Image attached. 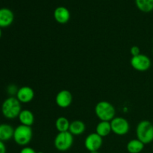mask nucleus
Here are the masks:
<instances>
[{"label":"nucleus","mask_w":153,"mask_h":153,"mask_svg":"<svg viewBox=\"0 0 153 153\" xmlns=\"http://www.w3.org/2000/svg\"><path fill=\"white\" fill-rule=\"evenodd\" d=\"M53 16L57 22L59 24H66L70 19V12L64 6H59L55 9Z\"/></svg>","instance_id":"obj_11"},{"label":"nucleus","mask_w":153,"mask_h":153,"mask_svg":"<svg viewBox=\"0 0 153 153\" xmlns=\"http://www.w3.org/2000/svg\"><path fill=\"white\" fill-rule=\"evenodd\" d=\"M152 53H153V49H152Z\"/></svg>","instance_id":"obj_28"},{"label":"nucleus","mask_w":153,"mask_h":153,"mask_svg":"<svg viewBox=\"0 0 153 153\" xmlns=\"http://www.w3.org/2000/svg\"><path fill=\"white\" fill-rule=\"evenodd\" d=\"M102 137L97 133L88 134L85 140V146L89 152L99 151L102 145Z\"/></svg>","instance_id":"obj_8"},{"label":"nucleus","mask_w":153,"mask_h":153,"mask_svg":"<svg viewBox=\"0 0 153 153\" xmlns=\"http://www.w3.org/2000/svg\"><path fill=\"white\" fill-rule=\"evenodd\" d=\"M111 131L117 135H125L129 131V123L125 118L117 117L111 121Z\"/></svg>","instance_id":"obj_6"},{"label":"nucleus","mask_w":153,"mask_h":153,"mask_svg":"<svg viewBox=\"0 0 153 153\" xmlns=\"http://www.w3.org/2000/svg\"><path fill=\"white\" fill-rule=\"evenodd\" d=\"M19 122L21 123L22 125L27 126H31L34 124V114L29 110H22L19 113Z\"/></svg>","instance_id":"obj_14"},{"label":"nucleus","mask_w":153,"mask_h":153,"mask_svg":"<svg viewBox=\"0 0 153 153\" xmlns=\"http://www.w3.org/2000/svg\"><path fill=\"white\" fill-rule=\"evenodd\" d=\"M135 4L143 13H149L153 10V0H135Z\"/></svg>","instance_id":"obj_18"},{"label":"nucleus","mask_w":153,"mask_h":153,"mask_svg":"<svg viewBox=\"0 0 153 153\" xmlns=\"http://www.w3.org/2000/svg\"><path fill=\"white\" fill-rule=\"evenodd\" d=\"M137 139L143 144H148L153 141V124L148 120L140 121L136 128Z\"/></svg>","instance_id":"obj_3"},{"label":"nucleus","mask_w":153,"mask_h":153,"mask_svg":"<svg viewBox=\"0 0 153 153\" xmlns=\"http://www.w3.org/2000/svg\"><path fill=\"white\" fill-rule=\"evenodd\" d=\"M111 131V123L108 121H100L96 127V133L102 137L108 136Z\"/></svg>","instance_id":"obj_15"},{"label":"nucleus","mask_w":153,"mask_h":153,"mask_svg":"<svg viewBox=\"0 0 153 153\" xmlns=\"http://www.w3.org/2000/svg\"><path fill=\"white\" fill-rule=\"evenodd\" d=\"M19 153H37V152H35V150H34L33 148L29 147V146H25V147H23L22 149H21L20 152Z\"/></svg>","instance_id":"obj_22"},{"label":"nucleus","mask_w":153,"mask_h":153,"mask_svg":"<svg viewBox=\"0 0 153 153\" xmlns=\"http://www.w3.org/2000/svg\"><path fill=\"white\" fill-rule=\"evenodd\" d=\"M21 111V102L16 99V97H8L1 105V113L4 117L8 120H13L18 117Z\"/></svg>","instance_id":"obj_1"},{"label":"nucleus","mask_w":153,"mask_h":153,"mask_svg":"<svg viewBox=\"0 0 153 153\" xmlns=\"http://www.w3.org/2000/svg\"><path fill=\"white\" fill-rule=\"evenodd\" d=\"M37 153H44V152H37Z\"/></svg>","instance_id":"obj_26"},{"label":"nucleus","mask_w":153,"mask_h":153,"mask_svg":"<svg viewBox=\"0 0 153 153\" xmlns=\"http://www.w3.org/2000/svg\"><path fill=\"white\" fill-rule=\"evenodd\" d=\"M85 128H86V126H85V123L81 120H74L70 123L69 131L73 135H80L85 132Z\"/></svg>","instance_id":"obj_16"},{"label":"nucleus","mask_w":153,"mask_h":153,"mask_svg":"<svg viewBox=\"0 0 153 153\" xmlns=\"http://www.w3.org/2000/svg\"><path fill=\"white\" fill-rule=\"evenodd\" d=\"M14 129L10 125L7 123L0 124V140L7 141L13 137Z\"/></svg>","instance_id":"obj_13"},{"label":"nucleus","mask_w":153,"mask_h":153,"mask_svg":"<svg viewBox=\"0 0 153 153\" xmlns=\"http://www.w3.org/2000/svg\"><path fill=\"white\" fill-rule=\"evenodd\" d=\"M1 28H0V38H1Z\"/></svg>","instance_id":"obj_25"},{"label":"nucleus","mask_w":153,"mask_h":153,"mask_svg":"<svg viewBox=\"0 0 153 153\" xmlns=\"http://www.w3.org/2000/svg\"><path fill=\"white\" fill-rule=\"evenodd\" d=\"M131 65L134 70L140 72H145L149 70L151 67V60L147 55L140 54L137 56H134L131 59Z\"/></svg>","instance_id":"obj_7"},{"label":"nucleus","mask_w":153,"mask_h":153,"mask_svg":"<svg viewBox=\"0 0 153 153\" xmlns=\"http://www.w3.org/2000/svg\"><path fill=\"white\" fill-rule=\"evenodd\" d=\"M130 52H131L132 57L137 56V55H140V49L138 46H133L130 49Z\"/></svg>","instance_id":"obj_21"},{"label":"nucleus","mask_w":153,"mask_h":153,"mask_svg":"<svg viewBox=\"0 0 153 153\" xmlns=\"http://www.w3.org/2000/svg\"><path fill=\"white\" fill-rule=\"evenodd\" d=\"M16 97L21 103H28L34 99V91L28 86L22 87L18 90Z\"/></svg>","instance_id":"obj_10"},{"label":"nucleus","mask_w":153,"mask_h":153,"mask_svg":"<svg viewBox=\"0 0 153 153\" xmlns=\"http://www.w3.org/2000/svg\"><path fill=\"white\" fill-rule=\"evenodd\" d=\"M90 153H100L98 151H94V152H90Z\"/></svg>","instance_id":"obj_24"},{"label":"nucleus","mask_w":153,"mask_h":153,"mask_svg":"<svg viewBox=\"0 0 153 153\" xmlns=\"http://www.w3.org/2000/svg\"><path fill=\"white\" fill-rule=\"evenodd\" d=\"M14 14L10 9L7 7L0 8V28H6L13 23Z\"/></svg>","instance_id":"obj_12"},{"label":"nucleus","mask_w":153,"mask_h":153,"mask_svg":"<svg viewBox=\"0 0 153 153\" xmlns=\"http://www.w3.org/2000/svg\"><path fill=\"white\" fill-rule=\"evenodd\" d=\"M70 123L68 119L64 117H60L55 121V127L58 132H64L69 131Z\"/></svg>","instance_id":"obj_19"},{"label":"nucleus","mask_w":153,"mask_h":153,"mask_svg":"<svg viewBox=\"0 0 153 153\" xmlns=\"http://www.w3.org/2000/svg\"><path fill=\"white\" fill-rule=\"evenodd\" d=\"M95 114L100 121L111 122L115 117L116 111L111 103L107 101H101L96 105Z\"/></svg>","instance_id":"obj_2"},{"label":"nucleus","mask_w":153,"mask_h":153,"mask_svg":"<svg viewBox=\"0 0 153 153\" xmlns=\"http://www.w3.org/2000/svg\"><path fill=\"white\" fill-rule=\"evenodd\" d=\"M32 136L33 132L31 127L21 124L14 129L13 138L16 144L25 146L31 142Z\"/></svg>","instance_id":"obj_4"},{"label":"nucleus","mask_w":153,"mask_h":153,"mask_svg":"<svg viewBox=\"0 0 153 153\" xmlns=\"http://www.w3.org/2000/svg\"><path fill=\"white\" fill-rule=\"evenodd\" d=\"M19 90V88L16 86L15 85H10L7 88V93L10 96V97H13L14 95H16L17 94V91Z\"/></svg>","instance_id":"obj_20"},{"label":"nucleus","mask_w":153,"mask_h":153,"mask_svg":"<svg viewBox=\"0 0 153 153\" xmlns=\"http://www.w3.org/2000/svg\"><path fill=\"white\" fill-rule=\"evenodd\" d=\"M126 147L129 153H140L143 151L144 144L138 139H133L128 141Z\"/></svg>","instance_id":"obj_17"},{"label":"nucleus","mask_w":153,"mask_h":153,"mask_svg":"<svg viewBox=\"0 0 153 153\" xmlns=\"http://www.w3.org/2000/svg\"><path fill=\"white\" fill-rule=\"evenodd\" d=\"M73 102V95L67 90H62L57 94L55 102L58 107L61 108H68Z\"/></svg>","instance_id":"obj_9"},{"label":"nucleus","mask_w":153,"mask_h":153,"mask_svg":"<svg viewBox=\"0 0 153 153\" xmlns=\"http://www.w3.org/2000/svg\"><path fill=\"white\" fill-rule=\"evenodd\" d=\"M152 149H153V145H152Z\"/></svg>","instance_id":"obj_27"},{"label":"nucleus","mask_w":153,"mask_h":153,"mask_svg":"<svg viewBox=\"0 0 153 153\" xmlns=\"http://www.w3.org/2000/svg\"><path fill=\"white\" fill-rule=\"evenodd\" d=\"M0 153H6V146L1 140H0Z\"/></svg>","instance_id":"obj_23"},{"label":"nucleus","mask_w":153,"mask_h":153,"mask_svg":"<svg viewBox=\"0 0 153 153\" xmlns=\"http://www.w3.org/2000/svg\"><path fill=\"white\" fill-rule=\"evenodd\" d=\"M73 143V135L70 131L58 132L54 140V145L58 151L66 152L72 147Z\"/></svg>","instance_id":"obj_5"}]
</instances>
